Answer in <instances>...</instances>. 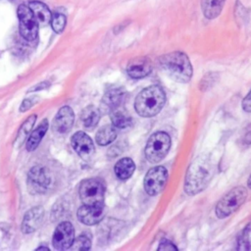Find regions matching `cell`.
<instances>
[{"mask_svg": "<svg viewBox=\"0 0 251 251\" xmlns=\"http://www.w3.org/2000/svg\"><path fill=\"white\" fill-rule=\"evenodd\" d=\"M176 249H177L176 246L167 239L162 240L158 246V250H176Z\"/></svg>", "mask_w": 251, "mask_h": 251, "instance_id": "cell-28", "label": "cell"}, {"mask_svg": "<svg viewBox=\"0 0 251 251\" xmlns=\"http://www.w3.org/2000/svg\"><path fill=\"white\" fill-rule=\"evenodd\" d=\"M33 101H32V99L30 98V99H25V100H24L23 101V103L21 104V107H20V111L21 112H25V111H27L32 105H33V103H32Z\"/></svg>", "mask_w": 251, "mask_h": 251, "instance_id": "cell-30", "label": "cell"}, {"mask_svg": "<svg viewBox=\"0 0 251 251\" xmlns=\"http://www.w3.org/2000/svg\"><path fill=\"white\" fill-rule=\"evenodd\" d=\"M20 21V33L27 41H32L37 37L38 25L29 7L22 4L18 8Z\"/></svg>", "mask_w": 251, "mask_h": 251, "instance_id": "cell-7", "label": "cell"}, {"mask_svg": "<svg viewBox=\"0 0 251 251\" xmlns=\"http://www.w3.org/2000/svg\"><path fill=\"white\" fill-rule=\"evenodd\" d=\"M247 185L249 188H251V176H249V179H248V182H247Z\"/></svg>", "mask_w": 251, "mask_h": 251, "instance_id": "cell-33", "label": "cell"}, {"mask_svg": "<svg viewBox=\"0 0 251 251\" xmlns=\"http://www.w3.org/2000/svg\"><path fill=\"white\" fill-rule=\"evenodd\" d=\"M75 151L84 160L89 159L94 153V144L91 138L83 131L75 132L71 139Z\"/></svg>", "mask_w": 251, "mask_h": 251, "instance_id": "cell-11", "label": "cell"}, {"mask_svg": "<svg viewBox=\"0 0 251 251\" xmlns=\"http://www.w3.org/2000/svg\"><path fill=\"white\" fill-rule=\"evenodd\" d=\"M91 247V241L89 237H87L84 234H81L80 236L74 239L73 244L71 245V249L73 250H88Z\"/></svg>", "mask_w": 251, "mask_h": 251, "instance_id": "cell-25", "label": "cell"}, {"mask_svg": "<svg viewBox=\"0 0 251 251\" xmlns=\"http://www.w3.org/2000/svg\"><path fill=\"white\" fill-rule=\"evenodd\" d=\"M171 147V138L164 131L153 133L145 146V157L150 163H158L168 154Z\"/></svg>", "mask_w": 251, "mask_h": 251, "instance_id": "cell-4", "label": "cell"}, {"mask_svg": "<svg viewBox=\"0 0 251 251\" xmlns=\"http://www.w3.org/2000/svg\"><path fill=\"white\" fill-rule=\"evenodd\" d=\"M134 169H135V166L131 159L123 158L116 163L115 174L120 179L125 180L129 178L132 176Z\"/></svg>", "mask_w": 251, "mask_h": 251, "instance_id": "cell-18", "label": "cell"}, {"mask_svg": "<svg viewBox=\"0 0 251 251\" xmlns=\"http://www.w3.org/2000/svg\"><path fill=\"white\" fill-rule=\"evenodd\" d=\"M105 215L104 204L83 205L77 210V219L84 225L92 226L98 224Z\"/></svg>", "mask_w": 251, "mask_h": 251, "instance_id": "cell-10", "label": "cell"}, {"mask_svg": "<svg viewBox=\"0 0 251 251\" xmlns=\"http://www.w3.org/2000/svg\"><path fill=\"white\" fill-rule=\"evenodd\" d=\"M125 92L122 88H112L108 90L103 97V104L109 109L114 110L119 107L124 99Z\"/></svg>", "mask_w": 251, "mask_h": 251, "instance_id": "cell-20", "label": "cell"}, {"mask_svg": "<svg viewBox=\"0 0 251 251\" xmlns=\"http://www.w3.org/2000/svg\"><path fill=\"white\" fill-rule=\"evenodd\" d=\"M166 102L164 90L158 85H151L141 90L135 98L134 108L136 113L144 118L157 115Z\"/></svg>", "mask_w": 251, "mask_h": 251, "instance_id": "cell-3", "label": "cell"}, {"mask_svg": "<svg viewBox=\"0 0 251 251\" xmlns=\"http://www.w3.org/2000/svg\"><path fill=\"white\" fill-rule=\"evenodd\" d=\"M29 8L36 20L38 26L40 27L46 26L51 22L52 15L45 4L34 1L29 3Z\"/></svg>", "mask_w": 251, "mask_h": 251, "instance_id": "cell-15", "label": "cell"}, {"mask_svg": "<svg viewBox=\"0 0 251 251\" xmlns=\"http://www.w3.org/2000/svg\"><path fill=\"white\" fill-rule=\"evenodd\" d=\"M245 140H246L247 143H251V132H249V133L246 135Z\"/></svg>", "mask_w": 251, "mask_h": 251, "instance_id": "cell-32", "label": "cell"}, {"mask_svg": "<svg viewBox=\"0 0 251 251\" xmlns=\"http://www.w3.org/2000/svg\"><path fill=\"white\" fill-rule=\"evenodd\" d=\"M152 70L151 61L147 57H137L130 60L126 67L127 75L135 79L147 76Z\"/></svg>", "mask_w": 251, "mask_h": 251, "instance_id": "cell-12", "label": "cell"}, {"mask_svg": "<svg viewBox=\"0 0 251 251\" xmlns=\"http://www.w3.org/2000/svg\"><path fill=\"white\" fill-rule=\"evenodd\" d=\"M75 239V230L71 223L63 222L55 229L52 243L57 250H66L71 247Z\"/></svg>", "mask_w": 251, "mask_h": 251, "instance_id": "cell-9", "label": "cell"}, {"mask_svg": "<svg viewBox=\"0 0 251 251\" xmlns=\"http://www.w3.org/2000/svg\"><path fill=\"white\" fill-rule=\"evenodd\" d=\"M41 249H43V250H48V247H44V246H39V247L37 248V250H41Z\"/></svg>", "mask_w": 251, "mask_h": 251, "instance_id": "cell-34", "label": "cell"}, {"mask_svg": "<svg viewBox=\"0 0 251 251\" xmlns=\"http://www.w3.org/2000/svg\"><path fill=\"white\" fill-rule=\"evenodd\" d=\"M238 246L237 248L238 249H242V250H247V249H250L251 247L249 246L250 245V233L248 230H245L239 237L238 239Z\"/></svg>", "mask_w": 251, "mask_h": 251, "instance_id": "cell-27", "label": "cell"}, {"mask_svg": "<svg viewBox=\"0 0 251 251\" xmlns=\"http://www.w3.org/2000/svg\"><path fill=\"white\" fill-rule=\"evenodd\" d=\"M168 179V172L165 167L157 166L148 171L144 177V189L151 195H157L165 187Z\"/></svg>", "mask_w": 251, "mask_h": 251, "instance_id": "cell-8", "label": "cell"}, {"mask_svg": "<svg viewBox=\"0 0 251 251\" xmlns=\"http://www.w3.org/2000/svg\"><path fill=\"white\" fill-rule=\"evenodd\" d=\"M159 66L163 72L173 80L185 83L192 76L193 69L185 53L174 51L159 58Z\"/></svg>", "mask_w": 251, "mask_h": 251, "instance_id": "cell-1", "label": "cell"}, {"mask_svg": "<svg viewBox=\"0 0 251 251\" xmlns=\"http://www.w3.org/2000/svg\"><path fill=\"white\" fill-rule=\"evenodd\" d=\"M117 137V131L114 126H104L96 133V141L99 145H108Z\"/></svg>", "mask_w": 251, "mask_h": 251, "instance_id": "cell-22", "label": "cell"}, {"mask_svg": "<svg viewBox=\"0 0 251 251\" xmlns=\"http://www.w3.org/2000/svg\"><path fill=\"white\" fill-rule=\"evenodd\" d=\"M242 108L244 111L251 113V90L242 101Z\"/></svg>", "mask_w": 251, "mask_h": 251, "instance_id": "cell-29", "label": "cell"}, {"mask_svg": "<svg viewBox=\"0 0 251 251\" xmlns=\"http://www.w3.org/2000/svg\"><path fill=\"white\" fill-rule=\"evenodd\" d=\"M79 197L85 205H95L104 202V184L95 178L83 180L78 188Z\"/></svg>", "mask_w": 251, "mask_h": 251, "instance_id": "cell-6", "label": "cell"}, {"mask_svg": "<svg viewBox=\"0 0 251 251\" xmlns=\"http://www.w3.org/2000/svg\"><path fill=\"white\" fill-rule=\"evenodd\" d=\"M47 85H48V83H47V82H41L40 84L35 85L36 87L30 88V89H29V91H35V90H38V89H42V88H45Z\"/></svg>", "mask_w": 251, "mask_h": 251, "instance_id": "cell-31", "label": "cell"}, {"mask_svg": "<svg viewBox=\"0 0 251 251\" xmlns=\"http://www.w3.org/2000/svg\"><path fill=\"white\" fill-rule=\"evenodd\" d=\"M214 175V165L208 157H198L189 167L185 178L184 189L193 195L208 184Z\"/></svg>", "mask_w": 251, "mask_h": 251, "instance_id": "cell-2", "label": "cell"}, {"mask_svg": "<svg viewBox=\"0 0 251 251\" xmlns=\"http://www.w3.org/2000/svg\"><path fill=\"white\" fill-rule=\"evenodd\" d=\"M111 120L114 126L119 128H125L131 125V117L128 116L125 111L118 110L117 108L111 112Z\"/></svg>", "mask_w": 251, "mask_h": 251, "instance_id": "cell-23", "label": "cell"}, {"mask_svg": "<svg viewBox=\"0 0 251 251\" xmlns=\"http://www.w3.org/2000/svg\"><path fill=\"white\" fill-rule=\"evenodd\" d=\"M35 121H36V115H31L21 126V127H20V129L18 131L16 140H15L16 143H18V146H20L23 143V141L25 139L27 134L30 132V130H31Z\"/></svg>", "mask_w": 251, "mask_h": 251, "instance_id": "cell-24", "label": "cell"}, {"mask_svg": "<svg viewBox=\"0 0 251 251\" xmlns=\"http://www.w3.org/2000/svg\"><path fill=\"white\" fill-rule=\"evenodd\" d=\"M247 190L243 186H237L224 196L216 206V215L218 218H226L235 212L245 201Z\"/></svg>", "mask_w": 251, "mask_h": 251, "instance_id": "cell-5", "label": "cell"}, {"mask_svg": "<svg viewBox=\"0 0 251 251\" xmlns=\"http://www.w3.org/2000/svg\"><path fill=\"white\" fill-rule=\"evenodd\" d=\"M74 121L75 114L72 108L64 106L58 111L53 121V129L58 133H66L72 128Z\"/></svg>", "mask_w": 251, "mask_h": 251, "instance_id": "cell-13", "label": "cell"}, {"mask_svg": "<svg viewBox=\"0 0 251 251\" xmlns=\"http://www.w3.org/2000/svg\"><path fill=\"white\" fill-rule=\"evenodd\" d=\"M51 25L55 32L57 33L62 32L66 25V16L63 15L62 13L56 12L51 19Z\"/></svg>", "mask_w": 251, "mask_h": 251, "instance_id": "cell-26", "label": "cell"}, {"mask_svg": "<svg viewBox=\"0 0 251 251\" xmlns=\"http://www.w3.org/2000/svg\"><path fill=\"white\" fill-rule=\"evenodd\" d=\"M29 179L38 186L46 187L50 183V176L46 169L41 166L33 167L28 174Z\"/></svg>", "mask_w": 251, "mask_h": 251, "instance_id": "cell-19", "label": "cell"}, {"mask_svg": "<svg viewBox=\"0 0 251 251\" xmlns=\"http://www.w3.org/2000/svg\"><path fill=\"white\" fill-rule=\"evenodd\" d=\"M48 129V121L46 119H44L39 126L31 132V134L29 135L27 141H26V149L28 151H33L35 150V148L38 146V144L40 143L42 137L44 136L45 132Z\"/></svg>", "mask_w": 251, "mask_h": 251, "instance_id": "cell-17", "label": "cell"}, {"mask_svg": "<svg viewBox=\"0 0 251 251\" xmlns=\"http://www.w3.org/2000/svg\"><path fill=\"white\" fill-rule=\"evenodd\" d=\"M100 119V112L94 106H88L83 109L81 113V121L83 126L87 128L94 127Z\"/></svg>", "mask_w": 251, "mask_h": 251, "instance_id": "cell-21", "label": "cell"}, {"mask_svg": "<svg viewBox=\"0 0 251 251\" xmlns=\"http://www.w3.org/2000/svg\"><path fill=\"white\" fill-rule=\"evenodd\" d=\"M226 0H201L203 15L208 20L216 19L222 13Z\"/></svg>", "mask_w": 251, "mask_h": 251, "instance_id": "cell-16", "label": "cell"}, {"mask_svg": "<svg viewBox=\"0 0 251 251\" xmlns=\"http://www.w3.org/2000/svg\"><path fill=\"white\" fill-rule=\"evenodd\" d=\"M44 218V209L41 206L33 207L26 212L22 223V231L30 233L36 230Z\"/></svg>", "mask_w": 251, "mask_h": 251, "instance_id": "cell-14", "label": "cell"}]
</instances>
